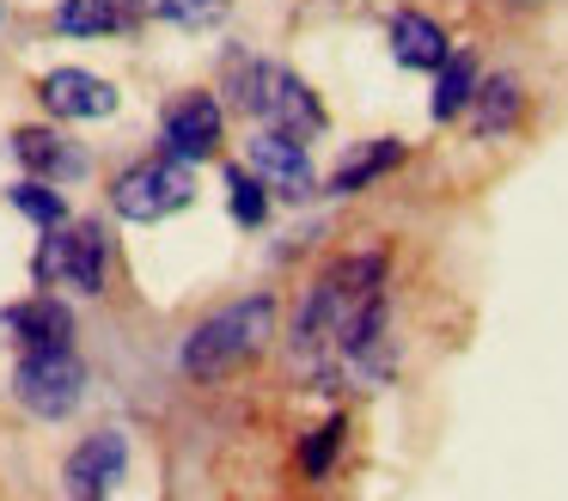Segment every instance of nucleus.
<instances>
[{
  "instance_id": "obj_1",
  "label": "nucleus",
  "mask_w": 568,
  "mask_h": 501,
  "mask_svg": "<svg viewBox=\"0 0 568 501\" xmlns=\"http://www.w3.org/2000/svg\"><path fill=\"white\" fill-rule=\"evenodd\" d=\"M379 288H385V251L336 257V263L306 288V300H300L294 361L312 367V373H324V367L336 361V337H343V324L355 318V305L367 300V293H379Z\"/></svg>"
},
{
  "instance_id": "obj_2",
  "label": "nucleus",
  "mask_w": 568,
  "mask_h": 501,
  "mask_svg": "<svg viewBox=\"0 0 568 501\" xmlns=\"http://www.w3.org/2000/svg\"><path fill=\"white\" fill-rule=\"evenodd\" d=\"M270 337H275V300L270 293H251V300H233L202 318L184 337V349H178V367L190 379H226L233 367L257 361L270 349Z\"/></svg>"
},
{
  "instance_id": "obj_3",
  "label": "nucleus",
  "mask_w": 568,
  "mask_h": 501,
  "mask_svg": "<svg viewBox=\"0 0 568 501\" xmlns=\"http://www.w3.org/2000/svg\"><path fill=\"white\" fill-rule=\"evenodd\" d=\"M226 86H233V104L245 117L270 122V129L287 134H318L324 129V104L294 68L282 61H257V56H233L226 61Z\"/></svg>"
},
{
  "instance_id": "obj_4",
  "label": "nucleus",
  "mask_w": 568,
  "mask_h": 501,
  "mask_svg": "<svg viewBox=\"0 0 568 501\" xmlns=\"http://www.w3.org/2000/svg\"><path fill=\"white\" fill-rule=\"evenodd\" d=\"M13 398L38 422H62L87 398V367H80L74 349H26L13 367Z\"/></svg>"
},
{
  "instance_id": "obj_5",
  "label": "nucleus",
  "mask_w": 568,
  "mask_h": 501,
  "mask_svg": "<svg viewBox=\"0 0 568 501\" xmlns=\"http://www.w3.org/2000/svg\"><path fill=\"white\" fill-rule=\"evenodd\" d=\"M196 202V171H190V159L165 153V159H148V166H129L123 178L111 183V208L123 220H165L178 214V208Z\"/></svg>"
},
{
  "instance_id": "obj_6",
  "label": "nucleus",
  "mask_w": 568,
  "mask_h": 501,
  "mask_svg": "<svg viewBox=\"0 0 568 501\" xmlns=\"http://www.w3.org/2000/svg\"><path fill=\"white\" fill-rule=\"evenodd\" d=\"M104 275H111V232H104L99 220L43 232L38 281H68V288H80V293H104Z\"/></svg>"
},
{
  "instance_id": "obj_7",
  "label": "nucleus",
  "mask_w": 568,
  "mask_h": 501,
  "mask_svg": "<svg viewBox=\"0 0 568 501\" xmlns=\"http://www.w3.org/2000/svg\"><path fill=\"white\" fill-rule=\"evenodd\" d=\"M129 471V440L123 428H99L92 440H80L62 464V495L68 501H104Z\"/></svg>"
},
{
  "instance_id": "obj_8",
  "label": "nucleus",
  "mask_w": 568,
  "mask_h": 501,
  "mask_svg": "<svg viewBox=\"0 0 568 501\" xmlns=\"http://www.w3.org/2000/svg\"><path fill=\"white\" fill-rule=\"evenodd\" d=\"M251 171H257L263 183H270L275 196H312V159H306V134H287V129H270L263 122L257 134H251Z\"/></svg>"
},
{
  "instance_id": "obj_9",
  "label": "nucleus",
  "mask_w": 568,
  "mask_h": 501,
  "mask_svg": "<svg viewBox=\"0 0 568 501\" xmlns=\"http://www.w3.org/2000/svg\"><path fill=\"white\" fill-rule=\"evenodd\" d=\"M160 141H165V153H178V159H209L214 147H221V104H214L209 92H184L172 110H165V122H160Z\"/></svg>"
},
{
  "instance_id": "obj_10",
  "label": "nucleus",
  "mask_w": 568,
  "mask_h": 501,
  "mask_svg": "<svg viewBox=\"0 0 568 501\" xmlns=\"http://www.w3.org/2000/svg\"><path fill=\"white\" fill-rule=\"evenodd\" d=\"M38 98H43V110L50 117H111L116 110V86L111 80H99V73H87V68H50L38 80Z\"/></svg>"
},
{
  "instance_id": "obj_11",
  "label": "nucleus",
  "mask_w": 568,
  "mask_h": 501,
  "mask_svg": "<svg viewBox=\"0 0 568 501\" xmlns=\"http://www.w3.org/2000/svg\"><path fill=\"white\" fill-rule=\"evenodd\" d=\"M0 337L19 349H74V318L55 300H26L0 312Z\"/></svg>"
},
{
  "instance_id": "obj_12",
  "label": "nucleus",
  "mask_w": 568,
  "mask_h": 501,
  "mask_svg": "<svg viewBox=\"0 0 568 501\" xmlns=\"http://www.w3.org/2000/svg\"><path fill=\"white\" fill-rule=\"evenodd\" d=\"M392 56L404 61V68H422V73H440L446 61H453V43H446V31L428 19V12H392Z\"/></svg>"
},
{
  "instance_id": "obj_13",
  "label": "nucleus",
  "mask_w": 568,
  "mask_h": 501,
  "mask_svg": "<svg viewBox=\"0 0 568 501\" xmlns=\"http://www.w3.org/2000/svg\"><path fill=\"white\" fill-rule=\"evenodd\" d=\"M13 153H19V166H31L38 178H50V183L87 178V153H80V147H68L62 134H50V129H19L13 134Z\"/></svg>"
},
{
  "instance_id": "obj_14",
  "label": "nucleus",
  "mask_w": 568,
  "mask_h": 501,
  "mask_svg": "<svg viewBox=\"0 0 568 501\" xmlns=\"http://www.w3.org/2000/svg\"><path fill=\"white\" fill-rule=\"evenodd\" d=\"M392 166H404V141H397V134H379V141L355 147V153L331 171V196H361L367 183H379Z\"/></svg>"
},
{
  "instance_id": "obj_15",
  "label": "nucleus",
  "mask_w": 568,
  "mask_h": 501,
  "mask_svg": "<svg viewBox=\"0 0 568 501\" xmlns=\"http://www.w3.org/2000/svg\"><path fill=\"white\" fill-rule=\"evenodd\" d=\"M470 104H477V117H470L477 141H495V134H507V129L519 122V104H526V98H519V80H514V73H495V80L477 86V98H470Z\"/></svg>"
},
{
  "instance_id": "obj_16",
  "label": "nucleus",
  "mask_w": 568,
  "mask_h": 501,
  "mask_svg": "<svg viewBox=\"0 0 568 501\" xmlns=\"http://www.w3.org/2000/svg\"><path fill=\"white\" fill-rule=\"evenodd\" d=\"M477 98V61L470 56H453L440 68V80H434V98H428V110H434V122H453L458 110Z\"/></svg>"
},
{
  "instance_id": "obj_17",
  "label": "nucleus",
  "mask_w": 568,
  "mask_h": 501,
  "mask_svg": "<svg viewBox=\"0 0 568 501\" xmlns=\"http://www.w3.org/2000/svg\"><path fill=\"white\" fill-rule=\"evenodd\" d=\"M116 24H123L116 0H62L55 7V31L62 37H99V31H116Z\"/></svg>"
},
{
  "instance_id": "obj_18",
  "label": "nucleus",
  "mask_w": 568,
  "mask_h": 501,
  "mask_svg": "<svg viewBox=\"0 0 568 501\" xmlns=\"http://www.w3.org/2000/svg\"><path fill=\"white\" fill-rule=\"evenodd\" d=\"M141 19H165V24H184V31H202V24H221L226 19V0H135Z\"/></svg>"
},
{
  "instance_id": "obj_19",
  "label": "nucleus",
  "mask_w": 568,
  "mask_h": 501,
  "mask_svg": "<svg viewBox=\"0 0 568 501\" xmlns=\"http://www.w3.org/2000/svg\"><path fill=\"white\" fill-rule=\"evenodd\" d=\"M13 208H19V214H31L43 232L68 227V208H62V196H55V183H43V178H26V183H13Z\"/></svg>"
},
{
  "instance_id": "obj_20",
  "label": "nucleus",
  "mask_w": 568,
  "mask_h": 501,
  "mask_svg": "<svg viewBox=\"0 0 568 501\" xmlns=\"http://www.w3.org/2000/svg\"><path fill=\"white\" fill-rule=\"evenodd\" d=\"M226 208H233V220L239 227H263V214H270V196H263V178L257 171H245V166H233L226 171Z\"/></svg>"
},
{
  "instance_id": "obj_21",
  "label": "nucleus",
  "mask_w": 568,
  "mask_h": 501,
  "mask_svg": "<svg viewBox=\"0 0 568 501\" xmlns=\"http://www.w3.org/2000/svg\"><path fill=\"white\" fill-rule=\"evenodd\" d=\"M336 447H343V415H331L324 428H312V440L300 447V464H306V477H324V471H331Z\"/></svg>"
}]
</instances>
